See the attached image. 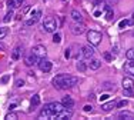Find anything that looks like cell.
<instances>
[{
  "label": "cell",
  "instance_id": "3957f363",
  "mask_svg": "<svg viewBox=\"0 0 134 120\" xmlns=\"http://www.w3.org/2000/svg\"><path fill=\"white\" fill-rule=\"evenodd\" d=\"M56 114V109H54V103H49L41 109L40 112V119H53Z\"/></svg>",
  "mask_w": 134,
  "mask_h": 120
},
{
  "label": "cell",
  "instance_id": "7a4b0ae2",
  "mask_svg": "<svg viewBox=\"0 0 134 120\" xmlns=\"http://www.w3.org/2000/svg\"><path fill=\"white\" fill-rule=\"evenodd\" d=\"M57 27H59V23H57V20L53 16L44 17V20H43V30L44 31H47V33H56Z\"/></svg>",
  "mask_w": 134,
  "mask_h": 120
},
{
  "label": "cell",
  "instance_id": "2e32d148",
  "mask_svg": "<svg viewBox=\"0 0 134 120\" xmlns=\"http://www.w3.org/2000/svg\"><path fill=\"white\" fill-rule=\"evenodd\" d=\"M124 72L134 76V60H129V62L124 63Z\"/></svg>",
  "mask_w": 134,
  "mask_h": 120
},
{
  "label": "cell",
  "instance_id": "d4e9b609",
  "mask_svg": "<svg viewBox=\"0 0 134 120\" xmlns=\"http://www.w3.org/2000/svg\"><path fill=\"white\" fill-rule=\"evenodd\" d=\"M12 19H13V12H12V10H9L7 13H6V16L3 17V21H4V23H9V21H10Z\"/></svg>",
  "mask_w": 134,
  "mask_h": 120
},
{
  "label": "cell",
  "instance_id": "ac0fdd59",
  "mask_svg": "<svg viewBox=\"0 0 134 120\" xmlns=\"http://www.w3.org/2000/svg\"><path fill=\"white\" fill-rule=\"evenodd\" d=\"M103 9H104V16H106L107 20H113V19H114V12H113V9L110 7V4L107 3Z\"/></svg>",
  "mask_w": 134,
  "mask_h": 120
},
{
  "label": "cell",
  "instance_id": "74e56055",
  "mask_svg": "<svg viewBox=\"0 0 134 120\" xmlns=\"http://www.w3.org/2000/svg\"><path fill=\"white\" fill-rule=\"evenodd\" d=\"M70 54H71L70 49H66V52H64V57H66V59H69V57H70Z\"/></svg>",
  "mask_w": 134,
  "mask_h": 120
},
{
  "label": "cell",
  "instance_id": "1f68e13d",
  "mask_svg": "<svg viewBox=\"0 0 134 120\" xmlns=\"http://www.w3.org/2000/svg\"><path fill=\"white\" fill-rule=\"evenodd\" d=\"M108 99H110V94H108V93H104V94H101V96L98 97V102H100V103H104V102H106V100H108Z\"/></svg>",
  "mask_w": 134,
  "mask_h": 120
},
{
  "label": "cell",
  "instance_id": "e0dca14e",
  "mask_svg": "<svg viewBox=\"0 0 134 120\" xmlns=\"http://www.w3.org/2000/svg\"><path fill=\"white\" fill-rule=\"evenodd\" d=\"M41 17V12L40 10H37V14L36 16H31L30 19H29V20H26V26H33V24H36L37 21H39V19Z\"/></svg>",
  "mask_w": 134,
  "mask_h": 120
},
{
  "label": "cell",
  "instance_id": "f1b7e54d",
  "mask_svg": "<svg viewBox=\"0 0 134 120\" xmlns=\"http://www.w3.org/2000/svg\"><path fill=\"white\" fill-rule=\"evenodd\" d=\"M127 26H130V21L127 20V19H124V20H121L119 23V29H124V27H127Z\"/></svg>",
  "mask_w": 134,
  "mask_h": 120
},
{
  "label": "cell",
  "instance_id": "83f0119b",
  "mask_svg": "<svg viewBox=\"0 0 134 120\" xmlns=\"http://www.w3.org/2000/svg\"><path fill=\"white\" fill-rule=\"evenodd\" d=\"M60 42H62V34H60V33H54L53 34V43H57V45H59Z\"/></svg>",
  "mask_w": 134,
  "mask_h": 120
},
{
  "label": "cell",
  "instance_id": "603a6c76",
  "mask_svg": "<svg viewBox=\"0 0 134 120\" xmlns=\"http://www.w3.org/2000/svg\"><path fill=\"white\" fill-rule=\"evenodd\" d=\"M76 66H77V70L81 72V73H83V72H86V70H87V67H88V64H86V62H77V64H76Z\"/></svg>",
  "mask_w": 134,
  "mask_h": 120
},
{
  "label": "cell",
  "instance_id": "f6af8a7d",
  "mask_svg": "<svg viewBox=\"0 0 134 120\" xmlns=\"http://www.w3.org/2000/svg\"><path fill=\"white\" fill-rule=\"evenodd\" d=\"M0 50H4V45H2V43H0Z\"/></svg>",
  "mask_w": 134,
  "mask_h": 120
},
{
  "label": "cell",
  "instance_id": "e575fe53",
  "mask_svg": "<svg viewBox=\"0 0 134 120\" xmlns=\"http://www.w3.org/2000/svg\"><path fill=\"white\" fill-rule=\"evenodd\" d=\"M101 89H103V90H110V89H113V84H111L110 81H106V83L101 86Z\"/></svg>",
  "mask_w": 134,
  "mask_h": 120
},
{
  "label": "cell",
  "instance_id": "ab89813d",
  "mask_svg": "<svg viewBox=\"0 0 134 120\" xmlns=\"http://www.w3.org/2000/svg\"><path fill=\"white\" fill-rule=\"evenodd\" d=\"M113 50H114V54H119V45H116L113 47Z\"/></svg>",
  "mask_w": 134,
  "mask_h": 120
},
{
  "label": "cell",
  "instance_id": "ee69618b",
  "mask_svg": "<svg viewBox=\"0 0 134 120\" xmlns=\"http://www.w3.org/2000/svg\"><path fill=\"white\" fill-rule=\"evenodd\" d=\"M114 3H117V0H108V4H114Z\"/></svg>",
  "mask_w": 134,
  "mask_h": 120
},
{
  "label": "cell",
  "instance_id": "5bb4252c",
  "mask_svg": "<svg viewBox=\"0 0 134 120\" xmlns=\"http://www.w3.org/2000/svg\"><path fill=\"white\" fill-rule=\"evenodd\" d=\"M21 4H23V0H7V7H9V10L19 9Z\"/></svg>",
  "mask_w": 134,
  "mask_h": 120
},
{
  "label": "cell",
  "instance_id": "30bf717a",
  "mask_svg": "<svg viewBox=\"0 0 134 120\" xmlns=\"http://www.w3.org/2000/svg\"><path fill=\"white\" fill-rule=\"evenodd\" d=\"M39 62H40V59L36 54H33V53H30V56H27L26 60H24L26 66H36V64H39Z\"/></svg>",
  "mask_w": 134,
  "mask_h": 120
},
{
  "label": "cell",
  "instance_id": "60d3db41",
  "mask_svg": "<svg viewBox=\"0 0 134 120\" xmlns=\"http://www.w3.org/2000/svg\"><path fill=\"white\" fill-rule=\"evenodd\" d=\"M100 3H103V0H96V2H94V6H98Z\"/></svg>",
  "mask_w": 134,
  "mask_h": 120
},
{
  "label": "cell",
  "instance_id": "4dcf8cb0",
  "mask_svg": "<svg viewBox=\"0 0 134 120\" xmlns=\"http://www.w3.org/2000/svg\"><path fill=\"white\" fill-rule=\"evenodd\" d=\"M127 105H129V102H127V100H120V102L116 103V107H119V109H123V107H126Z\"/></svg>",
  "mask_w": 134,
  "mask_h": 120
},
{
  "label": "cell",
  "instance_id": "7c38bea8",
  "mask_svg": "<svg viewBox=\"0 0 134 120\" xmlns=\"http://www.w3.org/2000/svg\"><path fill=\"white\" fill-rule=\"evenodd\" d=\"M62 103H63V106H64L67 110H73V107H74V100H73L70 96H64V97H63Z\"/></svg>",
  "mask_w": 134,
  "mask_h": 120
},
{
  "label": "cell",
  "instance_id": "5b68a950",
  "mask_svg": "<svg viewBox=\"0 0 134 120\" xmlns=\"http://www.w3.org/2000/svg\"><path fill=\"white\" fill-rule=\"evenodd\" d=\"M31 53L36 54L39 59H44L46 54H47V49L44 46H41V45H37V46H34L33 49H31Z\"/></svg>",
  "mask_w": 134,
  "mask_h": 120
},
{
  "label": "cell",
  "instance_id": "836d02e7",
  "mask_svg": "<svg viewBox=\"0 0 134 120\" xmlns=\"http://www.w3.org/2000/svg\"><path fill=\"white\" fill-rule=\"evenodd\" d=\"M9 80H10V74H6V76H3V77L0 79V84H6Z\"/></svg>",
  "mask_w": 134,
  "mask_h": 120
},
{
  "label": "cell",
  "instance_id": "8d00e7d4",
  "mask_svg": "<svg viewBox=\"0 0 134 120\" xmlns=\"http://www.w3.org/2000/svg\"><path fill=\"white\" fill-rule=\"evenodd\" d=\"M83 110H84L86 113H88V112H91V110H93V106H91V105H86L84 107H83Z\"/></svg>",
  "mask_w": 134,
  "mask_h": 120
},
{
  "label": "cell",
  "instance_id": "d6a6232c",
  "mask_svg": "<svg viewBox=\"0 0 134 120\" xmlns=\"http://www.w3.org/2000/svg\"><path fill=\"white\" fill-rule=\"evenodd\" d=\"M123 93H124V96L134 97V90H130V89H123Z\"/></svg>",
  "mask_w": 134,
  "mask_h": 120
},
{
  "label": "cell",
  "instance_id": "f35d334b",
  "mask_svg": "<svg viewBox=\"0 0 134 120\" xmlns=\"http://www.w3.org/2000/svg\"><path fill=\"white\" fill-rule=\"evenodd\" d=\"M93 14H94V17H100V16H101V12H100V10H96Z\"/></svg>",
  "mask_w": 134,
  "mask_h": 120
},
{
  "label": "cell",
  "instance_id": "277c9868",
  "mask_svg": "<svg viewBox=\"0 0 134 120\" xmlns=\"http://www.w3.org/2000/svg\"><path fill=\"white\" fill-rule=\"evenodd\" d=\"M101 39H103V36H101L100 31H96V30L87 31V40L91 46H98L101 43Z\"/></svg>",
  "mask_w": 134,
  "mask_h": 120
},
{
  "label": "cell",
  "instance_id": "d6986e66",
  "mask_svg": "<svg viewBox=\"0 0 134 120\" xmlns=\"http://www.w3.org/2000/svg\"><path fill=\"white\" fill-rule=\"evenodd\" d=\"M114 107H116V102H107V103H103V105H101V110H103V112H111Z\"/></svg>",
  "mask_w": 134,
  "mask_h": 120
},
{
  "label": "cell",
  "instance_id": "44dd1931",
  "mask_svg": "<svg viewBox=\"0 0 134 120\" xmlns=\"http://www.w3.org/2000/svg\"><path fill=\"white\" fill-rule=\"evenodd\" d=\"M88 67L91 69V70H98V69L101 67V62L97 59H93L90 63H88Z\"/></svg>",
  "mask_w": 134,
  "mask_h": 120
},
{
  "label": "cell",
  "instance_id": "ba28073f",
  "mask_svg": "<svg viewBox=\"0 0 134 120\" xmlns=\"http://www.w3.org/2000/svg\"><path fill=\"white\" fill-rule=\"evenodd\" d=\"M81 54L84 59H91L94 54V47L91 45H87V46H83L81 47Z\"/></svg>",
  "mask_w": 134,
  "mask_h": 120
},
{
  "label": "cell",
  "instance_id": "8fae6325",
  "mask_svg": "<svg viewBox=\"0 0 134 120\" xmlns=\"http://www.w3.org/2000/svg\"><path fill=\"white\" fill-rule=\"evenodd\" d=\"M117 119H124V120H134V113L129 110H121L117 113Z\"/></svg>",
  "mask_w": 134,
  "mask_h": 120
},
{
  "label": "cell",
  "instance_id": "f546056e",
  "mask_svg": "<svg viewBox=\"0 0 134 120\" xmlns=\"http://www.w3.org/2000/svg\"><path fill=\"white\" fill-rule=\"evenodd\" d=\"M103 57H104L106 62H113V54H111V53H108V52H104L103 53Z\"/></svg>",
  "mask_w": 134,
  "mask_h": 120
},
{
  "label": "cell",
  "instance_id": "7dc6e473",
  "mask_svg": "<svg viewBox=\"0 0 134 120\" xmlns=\"http://www.w3.org/2000/svg\"><path fill=\"white\" fill-rule=\"evenodd\" d=\"M133 34H134V33H133Z\"/></svg>",
  "mask_w": 134,
  "mask_h": 120
},
{
  "label": "cell",
  "instance_id": "7402d4cb",
  "mask_svg": "<svg viewBox=\"0 0 134 120\" xmlns=\"http://www.w3.org/2000/svg\"><path fill=\"white\" fill-rule=\"evenodd\" d=\"M71 19L74 21H83V16H81V13L79 10H71Z\"/></svg>",
  "mask_w": 134,
  "mask_h": 120
},
{
  "label": "cell",
  "instance_id": "cb8c5ba5",
  "mask_svg": "<svg viewBox=\"0 0 134 120\" xmlns=\"http://www.w3.org/2000/svg\"><path fill=\"white\" fill-rule=\"evenodd\" d=\"M4 119H6V120H16V119H19V114H17V113H14L13 110H10V112L6 114Z\"/></svg>",
  "mask_w": 134,
  "mask_h": 120
},
{
  "label": "cell",
  "instance_id": "b9f144b4",
  "mask_svg": "<svg viewBox=\"0 0 134 120\" xmlns=\"http://www.w3.org/2000/svg\"><path fill=\"white\" fill-rule=\"evenodd\" d=\"M14 109H16V105H14V103H13V105L9 106V110H14Z\"/></svg>",
  "mask_w": 134,
  "mask_h": 120
},
{
  "label": "cell",
  "instance_id": "6da1fadb",
  "mask_svg": "<svg viewBox=\"0 0 134 120\" xmlns=\"http://www.w3.org/2000/svg\"><path fill=\"white\" fill-rule=\"evenodd\" d=\"M53 86L59 90H66V89H71L79 83V79L74 76H69V74H57L53 79Z\"/></svg>",
  "mask_w": 134,
  "mask_h": 120
},
{
  "label": "cell",
  "instance_id": "8992f818",
  "mask_svg": "<svg viewBox=\"0 0 134 120\" xmlns=\"http://www.w3.org/2000/svg\"><path fill=\"white\" fill-rule=\"evenodd\" d=\"M39 69L41 72H44V73H49L50 70H52V67H53V63L50 62V60H46V59H40V62H39Z\"/></svg>",
  "mask_w": 134,
  "mask_h": 120
},
{
  "label": "cell",
  "instance_id": "7bdbcfd3",
  "mask_svg": "<svg viewBox=\"0 0 134 120\" xmlns=\"http://www.w3.org/2000/svg\"><path fill=\"white\" fill-rule=\"evenodd\" d=\"M37 14V10H31L30 12V16H36Z\"/></svg>",
  "mask_w": 134,
  "mask_h": 120
},
{
  "label": "cell",
  "instance_id": "ffe728a7",
  "mask_svg": "<svg viewBox=\"0 0 134 120\" xmlns=\"http://www.w3.org/2000/svg\"><path fill=\"white\" fill-rule=\"evenodd\" d=\"M30 105H31V110H34L37 106L40 105V94H34L30 100Z\"/></svg>",
  "mask_w": 134,
  "mask_h": 120
},
{
  "label": "cell",
  "instance_id": "4fadbf2b",
  "mask_svg": "<svg viewBox=\"0 0 134 120\" xmlns=\"http://www.w3.org/2000/svg\"><path fill=\"white\" fill-rule=\"evenodd\" d=\"M121 86H123V89L134 90V80L131 77H124L123 80H121Z\"/></svg>",
  "mask_w": 134,
  "mask_h": 120
},
{
  "label": "cell",
  "instance_id": "4316f807",
  "mask_svg": "<svg viewBox=\"0 0 134 120\" xmlns=\"http://www.w3.org/2000/svg\"><path fill=\"white\" fill-rule=\"evenodd\" d=\"M126 57L127 60H134V49H129L126 52Z\"/></svg>",
  "mask_w": 134,
  "mask_h": 120
},
{
  "label": "cell",
  "instance_id": "484cf974",
  "mask_svg": "<svg viewBox=\"0 0 134 120\" xmlns=\"http://www.w3.org/2000/svg\"><path fill=\"white\" fill-rule=\"evenodd\" d=\"M7 34H9V29H7V27H0V40L4 39Z\"/></svg>",
  "mask_w": 134,
  "mask_h": 120
},
{
  "label": "cell",
  "instance_id": "d590c367",
  "mask_svg": "<svg viewBox=\"0 0 134 120\" xmlns=\"http://www.w3.org/2000/svg\"><path fill=\"white\" fill-rule=\"evenodd\" d=\"M24 86V80L23 79H17L16 80V87H23Z\"/></svg>",
  "mask_w": 134,
  "mask_h": 120
},
{
  "label": "cell",
  "instance_id": "9a60e30c",
  "mask_svg": "<svg viewBox=\"0 0 134 120\" xmlns=\"http://www.w3.org/2000/svg\"><path fill=\"white\" fill-rule=\"evenodd\" d=\"M21 54H23V49H21L20 46H16L13 49V52H12V60H19L21 57Z\"/></svg>",
  "mask_w": 134,
  "mask_h": 120
},
{
  "label": "cell",
  "instance_id": "52a82bcc",
  "mask_svg": "<svg viewBox=\"0 0 134 120\" xmlns=\"http://www.w3.org/2000/svg\"><path fill=\"white\" fill-rule=\"evenodd\" d=\"M71 116H73V112H71V110L64 109V110H62V112L56 113L53 119H56V120H69V119H71Z\"/></svg>",
  "mask_w": 134,
  "mask_h": 120
},
{
  "label": "cell",
  "instance_id": "9c48e42d",
  "mask_svg": "<svg viewBox=\"0 0 134 120\" xmlns=\"http://www.w3.org/2000/svg\"><path fill=\"white\" fill-rule=\"evenodd\" d=\"M70 29H71V33H73V34H76V36H77V34L84 33L86 27H84V24H83L81 21H76V23L73 24V26L70 27Z\"/></svg>",
  "mask_w": 134,
  "mask_h": 120
},
{
  "label": "cell",
  "instance_id": "bcb514c9",
  "mask_svg": "<svg viewBox=\"0 0 134 120\" xmlns=\"http://www.w3.org/2000/svg\"><path fill=\"white\" fill-rule=\"evenodd\" d=\"M133 19H134V13H133Z\"/></svg>",
  "mask_w": 134,
  "mask_h": 120
}]
</instances>
